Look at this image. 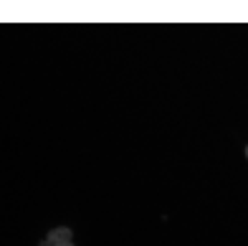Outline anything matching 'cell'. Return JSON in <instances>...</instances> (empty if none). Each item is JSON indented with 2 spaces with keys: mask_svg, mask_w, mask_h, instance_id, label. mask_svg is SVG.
I'll list each match as a JSON object with an SVG mask.
<instances>
[{
  "mask_svg": "<svg viewBox=\"0 0 248 246\" xmlns=\"http://www.w3.org/2000/svg\"><path fill=\"white\" fill-rule=\"evenodd\" d=\"M46 241H48V246H56V244H66V241H71V229H66V226L53 229V231H48Z\"/></svg>",
  "mask_w": 248,
  "mask_h": 246,
  "instance_id": "obj_1",
  "label": "cell"
},
{
  "mask_svg": "<svg viewBox=\"0 0 248 246\" xmlns=\"http://www.w3.org/2000/svg\"><path fill=\"white\" fill-rule=\"evenodd\" d=\"M246 158H248V145H246Z\"/></svg>",
  "mask_w": 248,
  "mask_h": 246,
  "instance_id": "obj_4",
  "label": "cell"
},
{
  "mask_svg": "<svg viewBox=\"0 0 248 246\" xmlns=\"http://www.w3.org/2000/svg\"><path fill=\"white\" fill-rule=\"evenodd\" d=\"M56 246H74L71 241H66V244H56Z\"/></svg>",
  "mask_w": 248,
  "mask_h": 246,
  "instance_id": "obj_2",
  "label": "cell"
},
{
  "mask_svg": "<svg viewBox=\"0 0 248 246\" xmlns=\"http://www.w3.org/2000/svg\"><path fill=\"white\" fill-rule=\"evenodd\" d=\"M38 246H48V241H41V244H38Z\"/></svg>",
  "mask_w": 248,
  "mask_h": 246,
  "instance_id": "obj_3",
  "label": "cell"
}]
</instances>
